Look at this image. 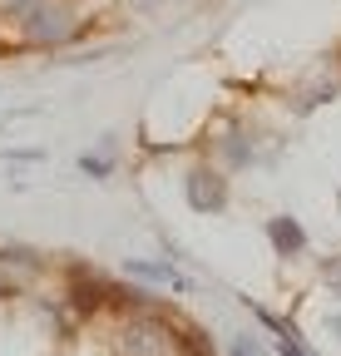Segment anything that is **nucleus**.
<instances>
[{
	"label": "nucleus",
	"instance_id": "nucleus-2",
	"mask_svg": "<svg viewBox=\"0 0 341 356\" xmlns=\"http://www.w3.org/2000/svg\"><path fill=\"white\" fill-rule=\"evenodd\" d=\"M183 198H188V208L203 213V218L223 213L228 198H233V193H228V173H223V168H213V163H193L188 178H183Z\"/></svg>",
	"mask_w": 341,
	"mask_h": 356
},
{
	"label": "nucleus",
	"instance_id": "nucleus-4",
	"mask_svg": "<svg viewBox=\"0 0 341 356\" xmlns=\"http://www.w3.org/2000/svg\"><path fill=\"white\" fill-rule=\"evenodd\" d=\"M129 277H149V282H163V287H188L178 273H174V262H129Z\"/></svg>",
	"mask_w": 341,
	"mask_h": 356
},
{
	"label": "nucleus",
	"instance_id": "nucleus-5",
	"mask_svg": "<svg viewBox=\"0 0 341 356\" xmlns=\"http://www.w3.org/2000/svg\"><path fill=\"white\" fill-rule=\"evenodd\" d=\"M228 356H267V346H263L258 337H247V332H238V337L228 341Z\"/></svg>",
	"mask_w": 341,
	"mask_h": 356
},
{
	"label": "nucleus",
	"instance_id": "nucleus-8",
	"mask_svg": "<svg viewBox=\"0 0 341 356\" xmlns=\"http://www.w3.org/2000/svg\"><path fill=\"white\" fill-rule=\"evenodd\" d=\"M322 277H326V287H331V297L341 302V257H326V262H322Z\"/></svg>",
	"mask_w": 341,
	"mask_h": 356
},
{
	"label": "nucleus",
	"instance_id": "nucleus-7",
	"mask_svg": "<svg viewBox=\"0 0 341 356\" xmlns=\"http://www.w3.org/2000/svg\"><path fill=\"white\" fill-rule=\"evenodd\" d=\"M79 173H90V178H109V173H114V163H109L104 154H79Z\"/></svg>",
	"mask_w": 341,
	"mask_h": 356
},
{
	"label": "nucleus",
	"instance_id": "nucleus-10",
	"mask_svg": "<svg viewBox=\"0 0 341 356\" xmlns=\"http://www.w3.org/2000/svg\"><path fill=\"white\" fill-rule=\"evenodd\" d=\"M326 327H331V337L341 341V317H326Z\"/></svg>",
	"mask_w": 341,
	"mask_h": 356
},
{
	"label": "nucleus",
	"instance_id": "nucleus-9",
	"mask_svg": "<svg viewBox=\"0 0 341 356\" xmlns=\"http://www.w3.org/2000/svg\"><path fill=\"white\" fill-rule=\"evenodd\" d=\"M0 6H6V10H15V15H30V10L40 6V0H0Z\"/></svg>",
	"mask_w": 341,
	"mask_h": 356
},
{
	"label": "nucleus",
	"instance_id": "nucleus-1",
	"mask_svg": "<svg viewBox=\"0 0 341 356\" xmlns=\"http://www.w3.org/2000/svg\"><path fill=\"white\" fill-rule=\"evenodd\" d=\"M20 30H25L30 44H45V50H55V44H65V40L79 30V20H74L69 6H50V0H40L30 15H20Z\"/></svg>",
	"mask_w": 341,
	"mask_h": 356
},
{
	"label": "nucleus",
	"instance_id": "nucleus-3",
	"mask_svg": "<svg viewBox=\"0 0 341 356\" xmlns=\"http://www.w3.org/2000/svg\"><path fill=\"white\" fill-rule=\"evenodd\" d=\"M267 243H272V252H277L282 262L302 257V252H307V228H302V218L272 213V218H267Z\"/></svg>",
	"mask_w": 341,
	"mask_h": 356
},
{
	"label": "nucleus",
	"instance_id": "nucleus-6",
	"mask_svg": "<svg viewBox=\"0 0 341 356\" xmlns=\"http://www.w3.org/2000/svg\"><path fill=\"white\" fill-rule=\"evenodd\" d=\"M223 154H228V163H233V168H247V163H252V149L238 139V134H228V139H223Z\"/></svg>",
	"mask_w": 341,
	"mask_h": 356
}]
</instances>
